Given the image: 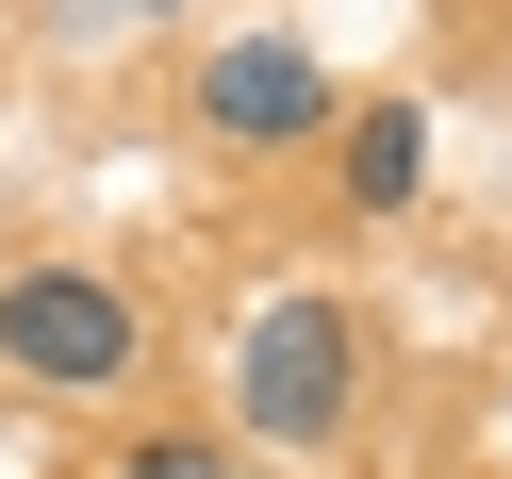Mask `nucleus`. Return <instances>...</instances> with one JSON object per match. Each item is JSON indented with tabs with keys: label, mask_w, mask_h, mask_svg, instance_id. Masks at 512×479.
I'll return each mask as SVG.
<instances>
[{
	"label": "nucleus",
	"mask_w": 512,
	"mask_h": 479,
	"mask_svg": "<svg viewBox=\"0 0 512 479\" xmlns=\"http://www.w3.org/2000/svg\"><path fill=\"white\" fill-rule=\"evenodd\" d=\"M347 380H364V331H347V298H265L232 331V413L265 446H331L347 430Z\"/></svg>",
	"instance_id": "nucleus-1"
},
{
	"label": "nucleus",
	"mask_w": 512,
	"mask_h": 479,
	"mask_svg": "<svg viewBox=\"0 0 512 479\" xmlns=\"http://www.w3.org/2000/svg\"><path fill=\"white\" fill-rule=\"evenodd\" d=\"M0 364L50 380V397H100V380L149 364V314L116 298L100 265H17V281H0Z\"/></svg>",
	"instance_id": "nucleus-2"
},
{
	"label": "nucleus",
	"mask_w": 512,
	"mask_h": 479,
	"mask_svg": "<svg viewBox=\"0 0 512 479\" xmlns=\"http://www.w3.org/2000/svg\"><path fill=\"white\" fill-rule=\"evenodd\" d=\"M199 116H215L232 149H298L314 116H331V83H314V50H298V34H232V50L199 67Z\"/></svg>",
	"instance_id": "nucleus-3"
},
{
	"label": "nucleus",
	"mask_w": 512,
	"mask_h": 479,
	"mask_svg": "<svg viewBox=\"0 0 512 479\" xmlns=\"http://www.w3.org/2000/svg\"><path fill=\"white\" fill-rule=\"evenodd\" d=\"M413 182H430V116H413V100H380L364 133H347V199H364V215H397Z\"/></svg>",
	"instance_id": "nucleus-4"
},
{
	"label": "nucleus",
	"mask_w": 512,
	"mask_h": 479,
	"mask_svg": "<svg viewBox=\"0 0 512 479\" xmlns=\"http://www.w3.org/2000/svg\"><path fill=\"white\" fill-rule=\"evenodd\" d=\"M133 479H232V463H215L199 430H149V446H133Z\"/></svg>",
	"instance_id": "nucleus-5"
},
{
	"label": "nucleus",
	"mask_w": 512,
	"mask_h": 479,
	"mask_svg": "<svg viewBox=\"0 0 512 479\" xmlns=\"http://www.w3.org/2000/svg\"><path fill=\"white\" fill-rule=\"evenodd\" d=\"M116 17H166V0H116Z\"/></svg>",
	"instance_id": "nucleus-6"
},
{
	"label": "nucleus",
	"mask_w": 512,
	"mask_h": 479,
	"mask_svg": "<svg viewBox=\"0 0 512 479\" xmlns=\"http://www.w3.org/2000/svg\"><path fill=\"white\" fill-rule=\"evenodd\" d=\"M496 430H512V397H496Z\"/></svg>",
	"instance_id": "nucleus-7"
}]
</instances>
